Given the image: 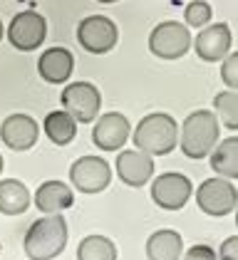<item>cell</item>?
<instances>
[{
  "label": "cell",
  "instance_id": "6da1fadb",
  "mask_svg": "<svg viewBox=\"0 0 238 260\" xmlns=\"http://www.w3.org/2000/svg\"><path fill=\"white\" fill-rule=\"evenodd\" d=\"M132 139H134L137 151H144L149 156H166L178 144V124L171 114L154 112L139 121Z\"/></svg>",
  "mask_w": 238,
  "mask_h": 260
},
{
  "label": "cell",
  "instance_id": "7a4b0ae2",
  "mask_svg": "<svg viewBox=\"0 0 238 260\" xmlns=\"http://www.w3.org/2000/svg\"><path fill=\"white\" fill-rule=\"evenodd\" d=\"M25 255L30 260H52L67 245V220L60 213L35 220L25 233Z\"/></svg>",
  "mask_w": 238,
  "mask_h": 260
},
{
  "label": "cell",
  "instance_id": "3957f363",
  "mask_svg": "<svg viewBox=\"0 0 238 260\" xmlns=\"http://www.w3.org/2000/svg\"><path fill=\"white\" fill-rule=\"evenodd\" d=\"M218 144V119L209 109L191 112L181 124V154L189 159H203Z\"/></svg>",
  "mask_w": 238,
  "mask_h": 260
},
{
  "label": "cell",
  "instance_id": "277c9868",
  "mask_svg": "<svg viewBox=\"0 0 238 260\" xmlns=\"http://www.w3.org/2000/svg\"><path fill=\"white\" fill-rule=\"evenodd\" d=\"M189 47H191V35L186 25L176 20L159 22L149 35V50L161 60H178L189 52Z\"/></svg>",
  "mask_w": 238,
  "mask_h": 260
},
{
  "label": "cell",
  "instance_id": "5b68a950",
  "mask_svg": "<svg viewBox=\"0 0 238 260\" xmlns=\"http://www.w3.org/2000/svg\"><path fill=\"white\" fill-rule=\"evenodd\" d=\"M60 100H62L65 112L75 121H82V124H90V121L97 119L99 107H102V94H99L97 87L90 84V82H72V84H67L62 89Z\"/></svg>",
  "mask_w": 238,
  "mask_h": 260
},
{
  "label": "cell",
  "instance_id": "8992f818",
  "mask_svg": "<svg viewBox=\"0 0 238 260\" xmlns=\"http://www.w3.org/2000/svg\"><path fill=\"white\" fill-rule=\"evenodd\" d=\"M196 203L206 216H228L236 211L238 191L228 179H206L196 191Z\"/></svg>",
  "mask_w": 238,
  "mask_h": 260
},
{
  "label": "cell",
  "instance_id": "52a82bcc",
  "mask_svg": "<svg viewBox=\"0 0 238 260\" xmlns=\"http://www.w3.org/2000/svg\"><path fill=\"white\" fill-rule=\"evenodd\" d=\"M119 40L117 25L104 18V15H90L77 25V42L82 50L92 52V55H104L109 52Z\"/></svg>",
  "mask_w": 238,
  "mask_h": 260
},
{
  "label": "cell",
  "instance_id": "ba28073f",
  "mask_svg": "<svg viewBox=\"0 0 238 260\" xmlns=\"http://www.w3.org/2000/svg\"><path fill=\"white\" fill-rule=\"evenodd\" d=\"M45 38H47V22L35 10L18 13L8 25V40L15 50H22V52L38 50Z\"/></svg>",
  "mask_w": 238,
  "mask_h": 260
},
{
  "label": "cell",
  "instance_id": "9c48e42d",
  "mask_svg": "<svg viewBox=\"0 0 238 260\" xmlns=\"http://www.w3.org/2000/svg\"><path fill=\"white\" fill-rule=\"evenodd\" d=\"M70 181L82 193H99L109 186L112 169L102 156H82L70 169Z\"/></svg>",
  "mask_w": 238,
  "mask_h": 260
},
{
  "label": "cell",
  "instance_id": "30bf717a",
  "mask_svg": "<svg viewBox=\"0 0 238 260\" xmlns=\"http://www.w3.org/2000/svg\"><path fill=\"white\" fill-rule=\"evenodd\" d=\"M191 193H194L191 181L186 179L184 174H176V171L161 174L152 183V199L164 211H178V208H184L186 201L191 199Z\"/></svg>",
  "mask_w": 238,
  "mask_h": 260
},
{
  "label": "cell",
  "instance_id": "8fae6325",
  "mask_svg": "<svg viewBox=\"0 0 238 260\" xmlns=\"http://www.w3.org/2000/svg\"><path fill=\"white\" fill-rule=\"evenodd\" d=\"M40 137V124L27 114H10L8 119H3L0 126V139L8 149L13 151H27L38 144Z\"/></svg>",
  "mask_w": 238,
  "mask_h": 260
},
{
  "label": "cell",
  "instance_id": "7c38bea8",
  "mask_svg": "<svg viewBox=\"0 0 238 260\" xmlns=\"http://www.w3.org/2000/svg\"><path fill=\"white\" fill-rule=\"evenodd\" d=\"M231 27L226 22H216V25H206L196 35V55L206 62H221L228 52H231Z\"/></svg>",
  "mask_w": 238,
  "mask_h": 260
},
{
  "label": "cell",
  "instance_id": "4fadbf2b",
  "mask_svg": "<svg viewBox=\"0 0 238 260\" xmlns=\"http://www.w3.org/2000/svg\"><path fill=\"white\" fill-rule=\"evenodd\" d=\"M129 139V119L119 112L102 114V119L95 124L92 141L102 151H119Z\"/></svg>",
  "mask_w": 238,
  "mask_h": 260
},
{
  "label": "cell",
  "instance_id": "5bb4252c",
  "mask_svg": "<svg viewBox=\"0 0 238 260\" xmlns=\"http://www.w3.org/2000/svg\"><path fill=\"white\" fill-rule=\"evenodd\" d=\"M117 176L122 183L139 188L154 176V159L137 149H124L117 156Z\"/></svg>",
  "mask_w": 238,
  "mask_h": 260
},
{
  "label": "cell",
  "instance_id": "9a60e30c",
  "mask_svg": "<svg viewBox=\"0 0 238 260\" xmlns=\"http://www.w3.org/2000/svg\"><path fill=\"white\" fill-rule=\"evenodd\" d=\"M72 70H75V57L65 47H50V50H45L40 55V60H38V72L47 84H62V82H67L70 75H72Z\"/></svg>",
  "mask_w": 238,
  "mask_h": 260
},
{
  "label": "cell",
  "instance_id": "2e32d148",
  "mask_svg": "<svg viewBox=\"0 0 238 260\" xmlns=\"http://www.w3.org/2000/svg\"><path fill=\"white\" fill-rule=\"evenodd\" d=\"M72 203H75V193L62 181H45L35 191V206L40 208V213H47V216H55L60 211L70 208Z\"/></svg>",
  "mask_w": 238,
  "mask_h": 260
},
{
  "label": "cell",
  "instance_id": "e0dca14e",
  "mask_svg": "<svg viewBox=\"0 0 238 260\" xmlns=\"http://www.w3.org/2000/svg\"><path fill=\"white\" fill-rule=\"evenodd\" d=\"M181 253H184L181 233L171 231V228L157 231L146 240V258L149 260H181Z\"/></svg>",
  "mask_w": 238,
  "mask_h": 260
},
{
  "label": "cell",
  "instance_id": "ac0fdd59",
  "mask_svg": "<svg viewBox=\"0 0 238 260\" xmlns=\"http://www.w3.org/2000/svg\"><path fill=\"white\" fill-rule=\"evenodd\" d=\"M30 206V191L18 179L0 181V213L5 216H20Z\"/></svg>",
  "mask_w": 238,
  "mask_h": 260
},
{
  "label": "cell",
  "instance_id": "d6986e66",
  "mask_svg": "<svg viewBox=\"0 0 238 260\" xmlns=\"http://www.w3.org/2000/svg\"><path fill=\"white\" fill-rule=\"evenodd\" d=\"M211 169L221 174V179H238V139L228 137L211 151Z\"/></svg>",
  "mask_w": 238,
  "mask_h": 260
},
{
  "label": "cell",
  "instance_id": "ffe728a7",
  "mask_svg": "<svg viewBox=\"0 0 238 260\" xmlns=\"http://www.w3.org/2000/svg\"><path fill=\"white\" fill-rule=\"evenodd\" d=\"M42 129L47 134V139L57 146H67L70 141L77 137V121L72 119L67 112H50L45 121H42Z\"/></svg>",
  "mask_w": 238,
  "mask_h": 260
},
{
  "label": "cell",
  "instance_id": "44dd1931",
  "mask_svg": "<svg viewBox=\"0 0 238 260\" xmlns=\"http://www.w3.org/2000/svg\"><path fill=\"white\" fill-rule=\"evenodd\" d=\"M77 260H117V245L104 236H87L77 245Z\"/></svg>",
  "mask_w": 238,
  "mask_h": 260
},
{
  "label": "cell",
  "instance_id": "7402d4cb",
  "mask_svg": "<svg viewBox=\"0 0 238 260\" xmlns=\"http://www.w3.org/2000/svg\"><path fill=\"white\" fill-rule=\"evenodd\" d=\"M214 107H216V119H221V124L231 132L238 129V94L233 89L228 92H221L214 100Z\"/></svg>",
  "mask_w": 238,
  "mask_h": 260
},
{
  "label": "cell",
  "instance_id": "603a6c76",
  "mask_svg": "<svg viewBox=\"0 0 238 260\" xmlns=\"http://www.w3.org/2000/svg\"><path fill=\"white\" fill-rule=\"evenodd\" d=\"M211 15H214V10H211V5L206 0H194L184 10V20L191 27H206L211 22Z\"/></svg>",
  "mask_w": 238,
  "mask_h": 260
},
{
  "label": "cell",
  "instance_id": "cb8c5ba5",
  "mask_svg": "<svg viewBox=\"0 0 238 260\" xmlns=\"http://www.w3.org/2000/svg\"><path fill=\"white\" fill-rule=\"evenodd\" d=\"M221 77H223V82L236 92V87H238V55H233V52L226 55L223 67H221Z\"/></svg>",
  "mask_w": 238,
  "mask_h": 260
},
{
  "label": "cell",
  "instance_id": "d4e9b609",
  "mask_svg": "<svg viewBox=\"0 0 238 260\" xmlns=\"http://www.w3.org/2000/svg\"><path fill=\"white\" fill-rule=\"evenodd\" d=\"M184 260H218L216 250L209 245H194L184 253Z\"/></svg>",
  "mask_w": 238,
  "mask_h": 260
},
{
  "label": "cell",
  "instance_id": "484cf974",
  "mask_svg": "<svg viewBox=\"0 0 238 260\" xmlns=\"http://www.w3.org/2000/svg\"><path fill=\"white\" fill-rule=\"evenodd\" d=\"M221 260H238V236H231L221 243V250H218Z\"/></svg>",
  "mask_w": 238,
  "mask_h": 260
},
{
  "label": "cell",
  "instance_id": "4316f807",
  "mask_svg": "<svg viewBox=\"0 0 238 260\" xmlns=\"http://www.w3.org/2000/svg\"><path fill=\"white\" fill-rule=\"evenodd\" d=\"M3 166H5V164H3V154H0V174H3Z\"/></svg>",
  "mask_w": 238,
  "mask_h": 260
},
{
  "label": "cell",
  "instance_id": "83f0119b",
  "mask_svg": "<svg viewBox=\"0 0 238 260\" xmlns=\"http://www.w3.org/2000/svg\"><path fill=\"white\" fill-rule=\"evenodd\" d=\"M0 40H3V20H0Z\"/></svg>",
  "mask_w": 238,
  "mask_h": 260
},
{
  "label": "cell",
  "instance_id": "f1b7e54d",
  "mask_svg": "<svg viewBox=\"0 0 238 260\" xmlns=\"http://www.w3.org/2000/svg\"><path fill=\"white\" fill-rule=\"evenodd\" d=\"M97 3H117V0H97Z\"/></svg>",
  "mask_w": 238,
  "mask_h": 260
}]
</instances>
